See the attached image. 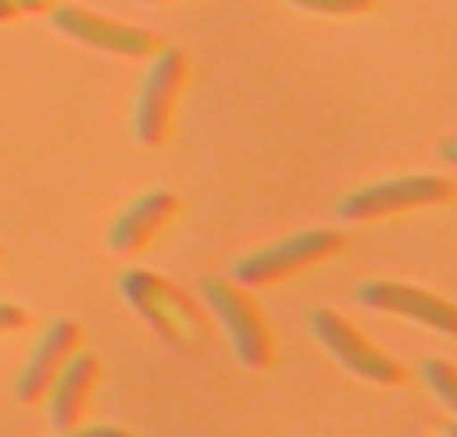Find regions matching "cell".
I'll return each mask as SVG.
<instances>
[{"label": "cell", "instance_id": "obj_9", "mask_svg": "<svg viewBox=\"0 0 457 437\" xmlns=\"http://www.w3.org/2000/svg\"><path fill=\"white\" fill-rule=\"evenodd\" d=\"M80 342V326L77 321H48L45 334H40V342L32 345L29 361H24L21 377H16V401L21 406H37L40 398L48 393V385H53L56 369L64 366V358H69L72 350H77Z\"/></svg>", "mask_w": 457, "mask_h": 437}, {"label": "cell", "instance_id": "obj_16", "mask_svg": "<svg viewBox=\"0 0 457 437\" xmlns=\"http://www.w3.org/2000/svg\"><path fill=\"white\" fill-rule=\"evenodd\" d=\"M16 16H24L21 4L16 0H0V21H16Z\"/></svg>", "mask_w": 457, "mask_h": 437}, {"label": "cell", "instance_id": "obj_11", "mask_svg": "<svg viewBox=\"0 0 457 437\" xmlns=\"http://www.w3.org/2000/svg\"><path fill=\"white\" fill-rule=\"evenodd\" d=\"M177 213V197L169 189H153V193H141L125 213L112 221L109 229V249L117 257H129L137 253L141 245H149L153 237L161 233V225Z\"/></svg>", "mask_w": 457, "mask_h": 437}, {"label": "cell", "instance_id": "obj_19", "mask_svg": "<svg viewBox=\"0 0 457 437\" xmlns=\"http://www.w3.org/2000/svg\"><path fill=\"white\" fill-rule=\"evenodd\" d=\"M145 4H165V0H145Z\"/></svg>", "mask_w": 457, "mask_h": 437}, {"label": "cell", "instance_id": "obj_6", "mask_svg": "<svg viewBox=\"0 0 457 437\" xmlns=\"http://www.w3.org/2000/svg\"><path fill=\"white\" fill-rule=\"evenodd\" d=\"M48 21H53L56 32H64L77 45H88L96 53H112V56H129V61H149L161 48V40L153 32L137 29V24H120L109 21L101 12H88L80 4H56L48 8Z\"/></svg>", "mask_w": 457, "mask_h": 437}, {"label": "cell", "instance_id": "obj_1", "mask_svg": "<svg viewBox=\"0 0 457 437\" xmlns=\"http://www.w3.org/2000/svg\"><path fill=\"white\" fill-rule=\"evenodd\" d=\"M120 297L129 301V309L141 313L145 321L153 326V334L169 345V350H185L193 337L201 334V317L185 293H177L173 285H165L161 277L145 269H125L120 273Z\"/></svg>", "mask_w": 457, "mask_h": 437}, {"label": "cell", "instance_id": "obj_13", "mask_svg": "<svg viewBox=\"0 0 457 437\" xmlns=\"http://www.w3.org/2000/svg\"><path fill=\"white\" fill-rule=\"evenodd\" d=\"M285 4L313 16H361L373 8V0H285Z\"/></svg>", "mask_w": 457, "mask_h": 437}, {"label": "cell", "instance_id": "obj_4", "mask_svg": "<svg viewBox=\"0 0 457 437\" xmlns=\"http://www.w3.org/2000/svg\"><path fill=\"white\" fill-rule=\"evenodd\" d=\"M201 297L213 309V317L221 321V329L228 334L237 361L245 369H265L273 361V337H269L265 321H261L257 305L241 293L228 277H205L201 281Z\"/></svg>", "mask_w": 457, "mask_h": 437}, {"label": "cell", "instance_id": "obj_8", "mask_svg": "<svg viewBox=\"0 0 457 437\" xmlns=\"http://www.w3.org/2000/svg\"><path fill=\"white\" fill-rule=\"evenodd\" d=\"M357 301L370 305V309H381V313L410 317V321H418V326L434 329V334H453L457 329L453 305L445 301V297L402 285V281H361V285H357Z\"/></svg>", "mask_w": 457, "mask_h": 437}, {"label": "cell", "instance_id": "obj_5", "mask_svg": "<svg viewBox=\"0 0 457 437\" xmlns=\"http://www.w3.org/2000/svg\"><path fill=\"white\" fill-rule=\"evenodd\" d=\"M341 249V237L333 229H305V233H289L277 245H265L257 253L241 257V261L228 269L233 285H269V281H281L297 269L325 261Z\"/></svg>", "mask_w": 457, "mask_h": 437}, {"label": "cell", "instance_id": "obj_15", "mask_svg": "<svg viewBox=\"0 0 457 437\" xmlns=\"http://www.w3.org/2000/svg\"><path fill=\"white\" fill-rule=\"evenodd\" d=\"M61 437H133L129 430H120V425H88V430H80V425H72V430H64Z\"/></svg>", "mask_w": 457, "mask_h": 437}, {"label": "cell", "instance_id": "obj_7", "mask_svg": "<svg viewBox=\"0 0 457 437\" xmlns=\"http://www.w3.org/2000/svg\"><path fill=\"white\" fill-rule=\"evenodd\" d=\"M309 329H313V337L321 342V350L329 353V358H337V366H345L349 374L365 377V382H378V385H397L402 382V366H397L394 358H386L378 345L365 342V337L357 334L345 317H341V313L313 309L309 313Z\"/></svg>", "mask_w": 457, "mask_h": 437}, {"label": "cell", "instance_id": "obj_17", "mask_svg": "<svg viewBox=\"0 0 457 437\" xmlns=\"http://www.w3.org/2000/svg\"><path fill=\"white\" fill-rule=\"evenodd\" d=\"M16 4H21V12H45L53 0H16Z\"/></svg>", "mask_w": 457, "mask_h": 437}, {"label": "cell", "instance_id": "obj_2", "mask_svg": "<svg viewBox=\"0 0 457 437\" xmlns=\"http://www.w3.org/2000/svg\"><path fill=\"white\" fill-rule=\"evenodd\" d=\"M185 77H189V61H185L181 48L161 45L157 53L149 56V69H145V80L133 101V133L145 149H157L169 136L173 104L185 88Z\"/></svg>", "mask_w": 457, "mask_h": 437}, {"label": "cell", "instance_id": "obj_10", "mask_svg": "<svg viewBox=\"0 0 457 437\" xmlns=\"http://www.w3.org/2000/svg\"><path fill=\"white\" fill-rule=\"evenodd\" d=\"M96 366L101 361L93 358V353H77L72 350L69 358H64V366L56 369L53 385H48V422H53V430H72V425H80V414H85V401H88V390H93L96 382Z\"/></svg>", "mask_w": 457, "mask_h": 437}, {"label": "cell", "instance_id": "obj_12", "mask_svg": "<svg viewBox=\"0 0 457 437\" xmlns=\"http://www.w3.org/2000/svg\"><path fill=\"white\" fill-rule=\"evenodd\" d=\"M418 377L426 382V390L442 401L450 414H457V369L445 358H421L418 361Z\"/></svg>", "mask_w": 457, "mask_h": 437}, {"label": "cell", "instance_id": "obj_3", "mask_svg": "<svg viewBox=\"0 0 457 437\" xmlns=\"http://www.w3.org/2000/svg\"><path fill=\"white\" fill-rule=\"evenodd\" d=\"M453 197V185L437 173H410V177H394V181H378L353 189L337 201V217L341 221H378L389 213H410L421 205H445Z\"/></svg>", "mask_w": 457, "mask_h": 437}, {"label": "cell", "instance_id": "obj_14", "mask_svg": "<svg viewBox=\"0 0 457 437\" xmlns=\"http://www.w3.org/2000/svg\"><path fill=\"white\" fill-rule=\"evenodd\" d=\"M29 326V313L12 301H0V334H21Z\"/></svg>", "mask_w": 457, "mask_h": 437}, {"label": "cell", "instance_id": "obj_18", "mask_svg": "<svg viewBox=\"0 0 457 437\" xmlns=\"http://www.w3.org/2000/svg\"><path fill=\"white\" fill-rule=\"evenodd\" d=\"M442 161H445V165H453V161H457V141H453V136L442 144Z\"/></svg>", "mask_w": 457, "mask_h": 437}]
</instances>
